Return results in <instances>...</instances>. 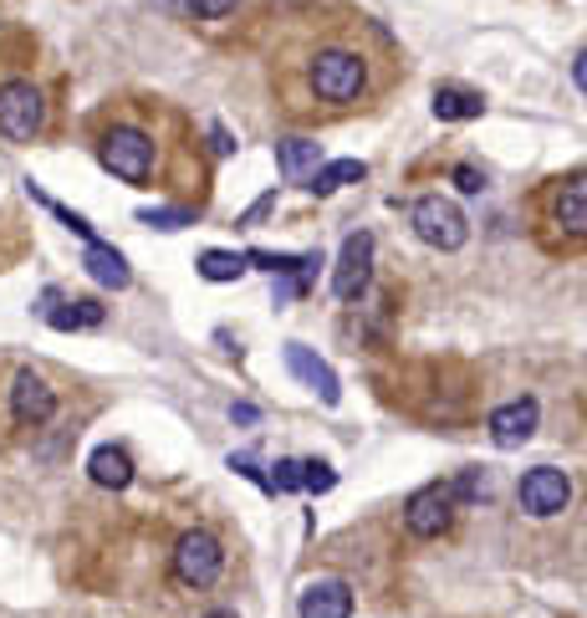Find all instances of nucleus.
<instances>
[{
  "label": "nucleus",
  "mask_w": 587,
  "mask_h": 618,
  "mask_svg": "<svg viewBox=\"0 0 587 618\" xmlns=\"http://www.w3.org/2000/svg\"><path fill=\"white\" fill-rule=\"evenodd\" d=\"M363 82H368V67L358 52H317L312 57V92L323 103H358L363 98Z\"/></svg>",
  "instance_id": "1"
},
{
  "label": "nucleus",
  "mask_w": 587,
  "mask_h": 618,
  "mask_svg": "<svg viewBox=\"0 0 587 618\" xmlns=\"http://www.w3.org/2000/svg\"><path fill=\"white\" fill-rule=\"evenodd\" d=\"M409 225H414V236L425 240V246H434V250H460L470 240L465 215H460V205H450L444 194H425V200H414Z\"/></svg>",
  "instance_id": "2"
},
{
  "label": "nucleus",
  "mask_w": 587,
  "mask_h": 618,
  "mask_svg": "<svg viewBox=\"0 0 587 618\" xmlns=\"http://www.w3.org/2000/svg\"><path fill=\"white\" fill-rule=\"evenodd\" d=\"M46 128V103H42V92L31 88V82H5L0 88V133L11 138V144H31L36 133Z\"/></svg>",
  "instance_id": "3"
},
{
  "label": "nucleus",
  "mask_w": 587,
  "mask_h": 618,
  "mask_svg": "<svg viewBox=\"0 0 587 618\" xmlns=\"http://www.w3.org/2000/svg\"><path fill=\"white\" fill-rule=\"evenodd\" d=\"M516 501H521V512L527 516L546 521V516L567 512V501H573V481H567V471H557V465H537V471L521 475Z\"/></svg>",
  "instance_id": "4"
},
{
  "label": "nucleus",
  "mask_w": 587,
  "mask_h": 618,
  "mask_svg": "<svg viewBox=\"0 0 587 618\" xmlns=\"http://www.w3.org/2000/svg\"><path fill=\"white\" fill-rule=\"evenodd\" d=\"M103 164L123 184H144L154 175V144H148V133H138V128L103 133Z\"/></svg>",
  "instance_id": "5"
},
{
  "label": "nucleus",
  "mask_w": 587,
  "mask_h": 618,
  "mask_svg": "<svg viewBox=\"0 0 587 618\" xmlns=\"http://www.w3.org/2000/svg\"><path fill=\"white\" fill-rule=\"evenodd\" d=\"M225 568V552L221 542L210 537V531H184L174 547V577L179 583H190V588H210Z\"/></svg>",
  "instance_id": "6"
},
{
  "label": "nucleus",
  "mask_w": 587,
  "mask_h": 618,
  "mask_svg": "<svg viewBox=\"0 0 587 618\" xmlns=\"http://www.w3.org/2000/svg\"><path fill=\"white\" fill-rule=\"evenodd\" d=\"M373 281V236L368 231H352L338 250V266H332V292L338 302H358Z\"/></svg>",
  "instance_id": "7"
},
{
  "label": "nucleus",
  "mask_w": 587,
  "mask_h": 618,
  "mask_svg": "<svg viewBox=\"0 0 587 618\" xmlns=\"http://www.w3.org/2000/svg\"><path fill=\"white\" fill-rule=\"evenodd\" d=\"M455 506H460L455 486H425L409 496L404 521H409L414 537H440V531H450V521H455Z\"/></svg>",
  "instance_id": "8"
},
{
  "label": "nucleus",
  "mask_w": 587,
  "mask_h": 618,
  "mask_svg": "<svg viewBox=\"0 0 587 618\" xmlns=\"http://www.w3.org/2000/svg\"><path fill=\"white\" fill-rule=\"evenodd\" d=\"M537 419H542L537 398H511V404H500V409L490 414V440H496V450H521V445L537 435Z\"/></svg>",
  "instance_id": "9"
},
{
  "label": "nucleus",
  "mask_w": 587,
  "mask_h": 618,
  "mask_svg": "<svg viewBox=\"0 0 587 618\" xmlns=\"http://www.w3.org/2000/svg\"><path fill=\"white\" fill-rule=\"evenodd\" d=\"M286 369H292L296 379L307 383V389H312L317 398H323L327 409H338V404H342V383H338V373L327 369V363H323L317 353H312V348H302V342H286Z\"/></svg>",
  "instance_id": "10"
},
{
  "label": "nucleus",
  "mask_w": 587,
  "mask_h": 618,
  "mask_svg": "<svg viewBox=\"0 0 587 618\" xmlns=\"http://www.w3.org/2000/svg\"><path fill=\"white\" fill-rule=\"evenodd\" d=\"M11 414L21 419V425H46L52 414H57V394L46 389V379H36L31 369L15 373L11 383Z\"/></svg>",
  "instance_id": "11"
},
{
  "label": "nucleus",
  "mask_w": 587,
  "mask_h": 618,
  "mask_svg": "<svg viewBox=\"0 0 587 618\" xmlns=\"http://www.w3.org/2000/svg\"><path fill=\"white\" fill-rule=\"evenodd\" d=\"M296 614L302 618H352V588L338 583V577H317V583L302 588Z\"/></svg>",
  "instance_id": "12"
},
{
  "label": "nucleus",
  "mask_w": 587,
  "mask_h": 618,
  "mask_svg": "<svg viewBox=\"0 0 587 618\" xmlns=\"http://www.w3.org/2000/svg\"><path fill=\"white\" fill-rule=\"evenodd\" d=\"M82 266H88V277L98 281V286H113V292H123L133 281L128 261H123V250H113L108 240H88V250H82Z\"/></svg>",
  "instance_id": "13"
},
{
  "label": "nucleus",
  "mask_w": 587,
  "mask_h": 618,
  "mask_svg": "<svg viewBox=\"0 0 587 618\" xmlns=\"http://www.w3.org/2000/svg\"><path fill=\"white\" fill-rule=\"evenodd\" d=\"M552 215H557V225L567 231V236H587V175L562 179Z\"/></svg>",
  "instance_id": "14"
},
{
  "label": "nucleus",
  "mask_w": 587,
  "mask_h": 618,
  "mask_svg": "<svg viewBox=\"0 0 587 618\" xmlns=\"http://www.w3.org/2000/svg\"><path fill=\"white\" fill-rule=\"evenodd\" d=\"M88 471H92V481H98L103 491H128V486H133V460L123 456L117 445H103V450H92Z\"/></svg>",
  "instance_id": "15"
},
{
  "label": "nucleus",
  "mask_w": 587,
  "mask_h": 618,
  "mask_svg": "<svg viewBox=\"0 0 587 618\" xmlns=\"http://www.w3.org/2000/svg\"><path fill=\"white\" fill-rule=\"evenodd\" d=\"M276 159H281V175L292 179V184H302V179H312V169L323 164V144H312V138H281Z\"/></svg>",
  "instance_id": "16"
},
{
  "label": "nucleus",
  "mask_w": 587,
  "mask_h": 618,
  "mask_svg": "<svg viewBox=\"0 0 587 618\" xmlns=\"http://www.w3.org/2000/svg\"><path fill=\"white\" fill-rule=\"evenodd\" d=\"M485 113V98L470 88H434V119L440 123H470Z\"/></svg>",
  "instance_id": "17"
},
{
  "label": "nucleus",
  "mask_w": 587,
  "mask_h": 618,
  "mask_svg": "<svg viewBox=\"0 0 587 618\" xmlns=\"http://www.w3.org/2000/svg\"><path fill=\"white\" fill-rule=\"evenodd\" d=\"M358 179H368V164L363 159H332V164H317L307 179L312 194H338L342 184H358Z\"/></svg>",
  "instance_id": "18"
},
{
  "label": "nucleus",
  "mask_w": 587,
  "mask_h": 618,
  "mask_svg": "<svg viewBox=\"0 0 587 618\" xmlns=\"http://www.w3.org/2000/svg\"><path fill=\"white\" fill-rule=\"evenodd\" d=\"M42 317L57 327V333H77V327H98V323H103V307H98L92 296H82V302H61V307H46Z\"/></svg>",
  "instance_id": "19"
},
{
  "label": "nucleus",
  "mask_w": 587,
  "mask_h": 618,
  "mask_svg": "<svg viewBox=\"0 0 587 618\" xmlns=\"http://www.w3.org/2000/svg\"><path fill=\"white\" fill-rule=\"evenodd\" d=\"M246 256H240V250H205V256H200V277L205 281H240L246 277Z\"/></svg>",
  "instance_id": "20"
},
{
  "label": "nucleus",
  "mask_w": 587,
  "mask_h": 618,
  "mask_svg": "<svg viewBox=\"0 0 587 618\" xmlns=\"http://www.w3.org/2000/svg\"><path fill=\"white\" fill-rule=\"evenodd\" d=\"M302 486L317 491V496H327V491L338 486V471H332V465H323V460H302Z\"/></svg>",
  "instance_id": "21"
},
{
  "label": "nucleus",
  "mask_w": 587,
  "mask_h": 618,
  "mask_svg": "<svg viewBox=\"0 0 587 618\" xmlns=\"http://www.w3.org/2000/svg\"><path fill=\"white\" fill-rule=\"evenodd\" d=\"M271 491H281V496L307 491L302 486V460H276V465H271Z\"/></svg>",
  "instance_id": "22"
},
{
  "label": "nucleus",
  "mask_w": 587,
  "mask_h": 618,
  "mask_svg": "<svg viewBox=\"0 0 587 618\" xmlns=\"http://www.w3.org/2000/svg\"><path fill=\"white\" fill-rule=\"evenodd\" d=\"M138 221L159 225V231H184V225H194V215H190V210H144Z\"/></svg>",
  "instance_id": "23"
},
{
  "label": "nucleus",
  "mask_w": 587,
  "mask_h": 618,
  "mask_svg": "<svg viewBox=\"0 0 587 618\" xmlns=\"http://www.w3.org/2000/svg\"><path fill=\"white\" fill-rule=\"evenodd\" d=\"M230 471H240V475H246V481H256V486H261V491H271V475L261 471V460L250 456V450H240V456H230Z\"/></svg>",
  "instance_id": "24"
},
{
  "label": "nucleus",
  "mask_w": 587,
  "mask_h": 618,
  "mask_svg": "<svg viewBox=\"0 0 587 618\" xmlns=\"http://www.w3.org/2000/svg\"><path fill=\"white\" fill-rule=\"evenodd\" d=\"M190 5V15H200V21H221V15H230L240 0H184Z\"/></svg>",
  "instance_id": "25"
},
{
  "label": "nucleus",
  "mask_w": 587,
  "mask_h": 618,
  "mask_svg": "<svg viewBox=\"0 0 587 618\" xmlns=\"http://www.w3.org/2000/svg\"><path fill=\"white\" fill-rule=\"evenodd\" d=\"M455 184H460L465 194H481V190H485V175H481V169H470V164H460V169H455Z\"/></svg>",
  "instance_id": "26"
},
{
  "label": "nucleus",
  "mask_w": 587,
  "mask_h": 618,
  "mask_svg": "<svg viewBox=\"0 0 587 618\" xmlns=\"http://www.w3.org/2000/svg\"><path fill=\"white\" fill-rule=\"evenodd\" d=\"M230 419L235 425H256V404H230Z\"/></svg>",
  "instance_id": "27"
},
{
  "label": "nucleus",
  "mask_w": 587,
  "mask_h": 618,
  "mask_svg": "<svg viewBox=\"0 0 587 618\" xmlns=\"http://www.w3.org/2000/svg\"><path fill=\"white\" fill-rule=\"evenodd\" d=\"M210 138H215V154H235V138L225 128H210Z\"/></svg>",
  "instance_id": "28"
},
{
  "label": "nucleus",
  "mask_w": 587,
  "mask_h": 618,
  "mask_svg": "<svg viewBox=\"0 0 587 618\" xmlns=\"http://www.w3.org/2000/svg\"><path fill=\"white\" fill-rule=\"evenodd\" d=\"M573 77H577V88H583V92H587V52H583V57H577V61H573Z\"/></svg>",
  "instance_id": "29"
},
{
  "label": "nucleus",
  "mask_w": 587,
  "mask_h": 618,
  "mask_svg": "<svg viewBox=\"0 0 587 618\" xmlns=\"http://www.w3.org/2000/svg\"><path fill=\"white\" fill-rule=\"evenodd\" d=\"M205 618H235V614H225V608H215V614H205Z\"/></svg>",
  "instance_id": "30"
}]
</instances>
